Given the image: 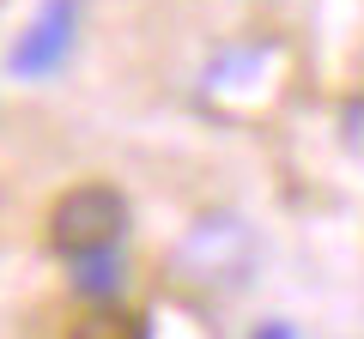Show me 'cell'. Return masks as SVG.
Segmentation results:
<instances>
[{
	"instance_id": "cell-1",
	"label": "cell",
	"mask_w": 364,
	"mask_h": 339,
	"mask_svg": "<svg viewBox=\"0 0 364 339\" xmlns=\"http://www.w3.org/2000/svg\"><path fill=\"white\" fill-rule=\"evenodd\" d=\"M255 267V230L237 212H207L188 224V236L170 255V273L188 291H237Z\"/></svg>"
},
{
	"instance_id": "cell-2",
	"label": "cell",
	"mask_w": 364,
	"mask_h": 339,
	"mask_svg": "<svg viewBox=\"0 0 364 339\" xmlns=\"http://www.w3.org/2000/svg\"><path fill=\"white\" fill-rule=\"evenodd\" d=\"M128 236V200L104 182H85V188H67L49 212V248L79 261V255H109L122 248Z\"/></svg>"
},
{
	"instance_id": "cell-3",
	"label": "cell",
	"mask_w": 364,
	"mask_h": 339,
	"mask_svg": "<svg viewBox=\"0 0 364 339\" xmlns=\"http://www.w3.org/2000/svg\"><path fill=\"white\" fill-rule=\"evenodd\" d=\"M73 25H79V0H43L37 18L25 25V37L6 49V67L18 79H49L73 49Z\"/></svg>"
},
{
	"instance_id": "cell-4",
	"label": "cell",
	"mask_w": 364,
	"mask_h": 339,
	"mask_svg": "<svg viewBox=\"0 0 364 339\" xmlns=\"http://www.w3.org/2000/svg\"><path fill=\"white\" fill-rule=\"evenodd\" d=\"M67 339H152V333H146V321H140L134 309L97 303V309H85L73 327H67Z\"/></svg>"
},
{
	"instance_id": "cell-5",
	"label": "cell",
	"mask_w": 364,
	"mask_h": 339,
	"mask_svg": "<svg viewBox=\"0 0 364 339\" xmlns=\"http://www.w3.org/2000/svg\"><path fill=\"white\" fill-rule=\"evenodd\" d=\"M122 267H116V248H109V255H79L73 261V291L79 297H109V291L122 285Z\"/></svg>"
},
{
	"instance_id": "cell-6",
	"label": "cell",
	"mask_w": 364,
	"mask_h": 339,
	"mask_svg": "<svg viewBox=\"0 0 364 339\" xmlns=\"http://www.w3.org/2000/svg\"><path fill=\"white\" fill-rule=\"evenodd\" d=\"M249 339H298V327H291V321H261Z\"/></svg>"
}]
</instances>
